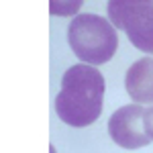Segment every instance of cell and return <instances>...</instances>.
<instances>
[{
  "label": "cell",
  "mask_w": 153,
  "mask_h": 153,
  "mask_svg": "<svg viewBox=\"0 0 153 153\" xmlns=\"http://www.w3.org/2000/svg\"><path fill=\"white\" fill-rule=\"evenodd\" d=\"M104 78L90 63H76L63 74L61 90L55 96L57 117L76 129L98 120L104 100Z\"/></svg>",
  "instance_id": "6da1fadb"
},
{
  "label": "cell",
  "mask_w": 153,
  "mask_h": 153,
  "mask_svg": "<svg viewBox=\"0 0 153 153\" xmlns=\"http://www.w3.org/2000/svg\"><path fill=\"white\" fill-rule=\"evenodd\" d=\"M71 51L90 65H102L114 57L118 35L112 23L100 14H78L68 29Z\"/></svg>",
  "instance_id": "7a4b0ae2"
},
{
  "label": "cell",
  "mask_w": 153,
  "mask_h": 153,
  "mask_svg": "<svg viewBox=\"0 0 153 153\" xmlns=\"http://www.w3.org/2000/svg\"><path fill=\"white\" fill-rule=\"evenodd\" d=\"M108 21L125 31L133 47L153 55V0H108Z\"/></svg>",
  "instance_id": "3957f363"
},
{
  "label": "cell",
  "mask_w": 153,
  "mask_h": 153,
  "mask_svg": "<svg viewBox=\"0 0 153 153\" xmlns=\"http://www.w3.org/2000/svg\"><path fill=\"white\" fill-rule=\"evenodd\" d=\"M145 110L141 104H127L108 118V135L118 147L139 149L151 143L145 129Z\"/></svg>",
  "instance_id": "277c9868"
},
{
  "label": "cell",
  "mask_w": 153,
  "mask_h": 153,
  "mask_svg": "<svg viewBox=\"0 0 153 153\" xmlns=\"http://www.w3.org/2000/svg\"><path fill=\"white\" fill-rule=\"evenodd\" d=\"M125 88L133 102L153 104V57H143L127 70Z\"/></svg>",
  "instance_id": "5b68a950"
},
{
  "label": "cell",
  "mask_w": 153,
  "mask_h": 153,
  "mask_svg": "<svg viewBox=\"0 0 153 153\" xmlns=\"http://www.w3.org/2000/svg\"><path fill=\"white\" fill-rule=\"evenodd\" d=\"M51 2V14L55 16H78V10L84 0H49Z\"/></svg>",
  "instance_id": "8992f818"
},
{
  "label": "cell",
  "mask_w": 153,
  "mask_h": 153,
  "mask_svg": "<svg viewBox=\"0 0 153 153\" xmlns=\"http://www.w3.org/2000/svg\"><path fill=\"white\" fill-rule=\"evenodd\" d=\"M145 129H147V135L151 137V141H153V106H149L145 110Z\"/></svg>",
  "instance_id": "52a82bcc"
}]
</instances>
